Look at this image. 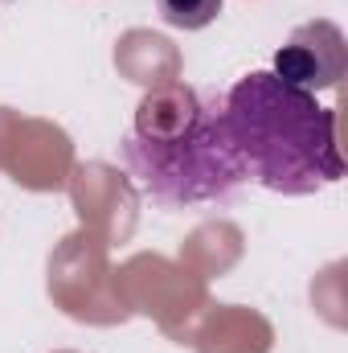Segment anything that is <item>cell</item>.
<instances>
[{"label":"cell","instance_id":"obj_1","mask_svg":"<svg viewBox=\"0 0 348 353\" xmlns=\"http://www.w3.org/2000/svg\"><path fill=\"white\" fill-rule=\"evenodd\" d=\"M123 165L164 210L230 201L246 181V169L234 152L221 94L197 90L188 83L152 87L123 136Z\"/></svg>","mask_w":348,"mask_h":353},{"label":"cell","instance_id":"obj_2","mask_svg":"<svg viewBox=\"0 0 348 353\" xmlns=\"http://www.w3.org/2000/svg\"><path fill=\"white\" fill-rule=\"evenodd\" d=\"M221 111L246 181L307 197L345 176L336 111L312 90L291 87L270 70H250L221 94Z\"/></svg>","mask_w":348,"mask_h":353},{"label":"cell","instance_id":"obj_3","mask_svg":"<svg viewBox=\"0 0 348 353\" xmlns=\"http://www.w3.org/2000/svg\"><path fill=\"white\" fill-rule=\"evenodd\" d=\"M345 70H348V46H345L340 25L316 17V21L299 25V29L287 37V46H279L270 74H279L283 83L316 94V90L340 87Z\"/></svg>","mask_w":348,"mask_h":353},{"label":"cell","instance_id":"obj_4","mask_svg":"<svg viewBox=\"0 0 348 353\" xmlns=\"http://www.w3.org/2000/svg\"><path fill=\"white\" fill-rule=\"evenodd\" d=\"M226 0H156L160 17L173 25V29H205L217 21Z\"/></svg>","mask_w":348,"mask_h":353}]
</instances>
